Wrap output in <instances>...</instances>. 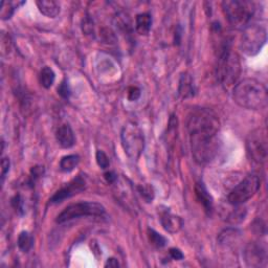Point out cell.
<instances>
[{
	"mask_svg": "<svg viewBox=\"0 0 268 268\" xmlns=\"http://www.w3.org/2000/svg\"><path fill=\"white\" fill-rule=\"evenodd\" d=\"M217 79L224 87L236 85L241 74V62L236 51L232 48L231 40H224L220 47L216 67Z\"/></svg>",
	"mask_w": 268,
	"mask_h": 268,
	"instance_id": "cell-3",
	"label": "cell"
},
{
	"mask_svg": "<svg viewBox=\"0 0 268 268\" xmlns=\"http://www.w3.org/2000/svg\"><path fill=\"white\" fill-rule=\"evenodd\" d=\"M244 217H245V213H243V210L237 209L236 213L234 212L231 216H229L228 221H231V222H233V223H236V222H239V221L243 220Z\"/></svg>",
	"mask_w": 268,
	"mask_h": 268,
	"instance_id": "cell-28",
	"label": "cell"
},
{
	"mask_svg": "<svg viewBox=\"0 0 268 268\" xmlns=\"http://www.w3.org/2000/svg\"><path fill=\"white\" fill-rule=\"evenodd\" d=\"M148 238H149L150 243L153 246H155L156 248H163L168 243L167 239L163 235H160L159 233H157L156 231H154V229H152V228L148 229Z\"/></svg>",
	"mask_w": 268,
	"mask_h": 268,
	"instance_id": "cell-21",
	"label": "cell"
},
{
	"mask_svg": "<svg viewBox=\"0 0 268 268\" xmlns=\"http://www.w3.org/2000/svg\"><path fill=\"white\" fill-rule=\"evenodd\" d=\"M122 146L127 156L138 160L145 149V137L142 129L134 123H127L121 132Z\"/></svg>",
	"mask_w": 268,
	"mask_h": 268,
	"instance_id": "cell-5",
	"label": "cell"
},
{
	"mask_svg": "<svg viewBox=\"0 0 268 268\" xmlns=\"http://www.w3.org/2000/svg\"><path fill=\"white\" fill-rule=\"evenodd\" d=\"M267 41L266 29L257 23H250L243 29L241 49L247 56L258 55Z\"/></svg>",
	"mask_w": 268,
	"mask_h": 268,
	"instance_id": "cell-7",
	"label": "cell"
},
{
	"mask_svg": "<svg viewBox=\"0 0 268 268\" xmlns=\"http://www.w3.org/2000/svg\"><path fill=\"white\" fill-rule=\"evenodd\" d=\"M233 99L241 108L247 110H262L268 103V92L266 86L252 78L243 79L234 87Z\"/></svg>",
	"mask_w": 268,
	"mask_h": 268,
	"instance_id": "cell-2",
	"label": "cell"
},
{
	"mask_svg": "<svg viewBox=\"0 0 268 268\" xmlns=\"http://www.w3.org/2000/svg\"><path fill=\"white\" fill-rule=\"evenodd\" d=\"M260 189V179L256 175H248L240 181L227 196L228 202L238 206L253 198Z\"/></svg>",
	"mask_w": 268,
	"mask_h": 268,
	"instance_id": "cell-9",
	"label": "cell"
},
{
	"mask_svg": "<svg viewBox=\"0 0 268 268\" xmlns=\"http://www.w3.org/2000/svg\"><path fill=\"white\" fill-rule=\"evenodd\" d=\"M9 171H10V159L7 157H4L2 160V178H3V181L5 180L7 174L9 173Z\"/></svg>",
	"mask_w": 268,
	"mask_h": 268,
	"instance_id": "cell-29",
	"label": "cell"
},
{
	"mask_svg": "<svg viewBox=\"0 0 268 268\" xmlns=\"http://www.w3.org/2000/svg\"><path fill=\"white\" fill-rule=\"evenodd\" d=\"M186 128L194 160L199 165L214 160L219 150L220 121L217 114L207 108L195 109L190 113Z\"/></svg>",
	"mask_w": 268,
	"mask_h": 268,
	"instance_id": "cell-1",
	"label": "cell"
},
{
	"mask_svg": "<svg viewBox=\"0 0 268 268\" xmlns=\"http://www.w3.org/2000/svg\"><path fill=\"white\" fill-rule=\"evenodd\" d=\"M36 5L40 13L48 18H56L60 14V6L53 0H39Z\"/></svg>",
	"mask_w": 268,
	"mask_h": 268,
	"instance_id": "cell-16",
	"label": "cell"
},
{
	"mask_svg": "<svg viewBox=\"0 0 268 268\" xmlns=\"http://www.w3.org/2000/svg\"><path fill=\"white\" fill-rule=\"evenodd\" d=\"M195 85L193 78L189 73H182L179 80V85H178V94L179 97L183 100L192 98L195 94Z\"/></svg>",
	"mask_w": 268,
	"mask_h": 268,
	"instance_id": "cell-15",
	"label": "cell"
},
{
	"mask_svg": "<svg viewBox=\"0 0 268 268\" xmlns=\"http://www.w3.org/2000/svg\"><path fill=\"white\" fill-rule=\"evenodd\" d=\"M104 177H105V179L107 180V182L108 183H114V182H116L117 180H118V175L116 174V173H114V172H112V171H109V172H106V173L104 174Z\"/></svg>",
	"mask_w": 268,
	"mask_h": 268,
	"instance_id": "cell-31",
	"label": "cell"
},
{
	"mask_svg": "<svg viewBox=\"0 0 268 268\" xmlns=\"http://www.w3.org/2000/svg\"><path fill=\"white\" fill-rule=\"evenodd\" d=\"M152 26V16L149 13L139 14L136 18V30L142 36H147Z\"/></svg>",
	"mask_w": 268,
	"mask_h": 268,
	"instance_id": "cell-17",
	"label": "cell"
},
{
	"mask_svg": "<svg viewBox=\"0 0 268 268\" xmlns=\"http://www.w3.org/2000/svg\"><path fill=\"white\" fill-rule=\"evenodd\" d=\"M55 80H56V74H55L53 70L48 66L43 67L42 70L40 71V75H39L40 84L44 88L48 89L52 86V84L55 83Z\"/></svg>",
	"mask_w": 268,
	"mask_h": 268,
	"instance_id": "cell-19",
	"label": "cell"
},
{
	"mask_svg": "<svg viewBox=\"0 0 268 268\" xmlns=\"http://www.w3.org/2000/svg\"><path fill=\"white\" fill-rule=\"evenodd\" d=\"M246 151L254 163L262 165L266 162L268 143L265 129L258 128L250 133L246 140Z\"/></svg>",
	"mask_w": 268,
	"mask_h": 268,
	"instance_id": "cell-8",
	"label": "cell"
},
{
	"mask_svg": "<svg viewBox=\"0 0 268 268\" xmlns=\"http://www.w3.org/2000/svg\"><path fill=\"white\" fill-rule=\"evenodd\" d=\"M141 89L137 86H131L129 87L128 89V99L131 101V102H134V101H138L140 98H141Z\"/></svg>",
	"mask_w": 268,
	"mask_h": 268,
	"instance_id": "cell-25",
	"label": "cell"
},
{
	"mask_svg": "<svg viewBox=\"0 0 268 268\" xmlns=\"http://www.w3.org/2000/svg\"><path fill=\"white\" fill-rule=\"evenodd\" d=\"M159 220L163 227L170 234L178 233L183 226L182 219L179 216L172 213L169 208L160 209Z\"/></svg>",
	"mask_w": 268,
	"mask_h": 268,
	"instance_id": "cell-12",
	"label": "cell"
},
{
	"mask_svg": "<svg viewBox=\"0 0 268 268\" xmlns=\"http://www.w3.org/2000/svg\"><path fill=\"white\" fill-rule=\"evenodd\" d=\"M95 159H97V163H98L100 168H102L104 170L109 168L110 162H109V158L104 151H102V150L97 151V154H95Z\"/></svg>",
	"mask_w": 268,
	"mask_h": 268,
	"instance_id": "cell-24",
	"label": "cell"
},
{
	"mask_svg": "<svg viewBox=\"0 0 268 268\" xmlns=\"http://www.w3.org/2000/svg\"><path fill=\"white\" fill-rule=\"evenodd\" d=\"M58 92L59 94L61 95L62 98L64 99H68L69 98V95H70V89H69V86H68V83L64 80L60 86L58 87Z\"/></svg>",
	"mask_w": 268,
	"mask_h": 268,
	"instance_id": "cell-26",
	"label": "cell"
},
{
	"mask_svg": "<svg viewBox=\"0 0 268 268\" xmlns=\"http://www.w3.org/2000/svg\"><path fill=\"white\" fill-rule=\"evenodd\" d=\"M85 187H86L85 180L81 176H78L73 178L68 183H66L60 190L57 191V192L51 196L49 201L51 203H61L66 199H69L75 195L80 194L85 190Z\"/></svg>",
	"mask_w": 268,
	"mask_h": 268,
	"instance_id": "cell-10",
	"label": "cell"
},
{
	"mask_svg": "<svg viewBox=\"0 0 268 268\" xmlns=\"http://www.w3.org/2000/svg\"><path fill=\"white\" fill-rule=\"evenodd\" d=\"M17 243L23 253H29L34 245V239L29 232H21L18 236Z\"/></svg>",
	"mask_w": 268,
	"mask_h": 268,
	"instance_id": "cell-20",
	"label": "cell"
},
{
	"mask_svg": "<svg viewBox=\"0 0 268 268\" xmlns=\"http://www.w3.org/2000/svg\"><path fill=\"white\" fill-rule=\"evenodd\" d=\"M80 163V157L75 154H71V155H66L64 157L61 158L60 160V170L64 173H69V172L73 171L76 167H78Z\"/></svg>",
	"mask_w": 268,
	"mask_h": 268,
	"instance_id": "cell-18",
	"label": "cell"
},
{
	"mask_svg": "<svg viewBox=\"0 0 268 268\" xmlns=\"http://www.w3.org/2000/svg\"><path fill=\"white\" fill-rule=\"evenodd\" d=\"M195 194L196 197L198 199V201L201 203V205L203 206L204 210L207 214H210L213 212V198L210 196V194L208 193V191L206 190L205 185L203 184V182L199 181L195 184Z\"/></svg>",
	"mask_w": 268,
	"mask_h": 268,
	"instance_id": "cell-14",
	"label": "cell"
},
{
	"mask_svg": "<svg viewBox=\"0 0 268 268\" xmlns=\"http://www.w3.org/2000/svg\"><path fill=\"white\" fill-rule=\"evenodd\" d=\"M222 10L229 24L237 29L250 24L255 13L254 4L242 0H226L222 3Z\"/></svg>",
	"mask_w": 268,
	"mask_h": 268,
	"instance_id": "cell-4",
	"label": "cell"
},
{
	"mask_svg": "<svg viewBox=\"0 0 268 268\" xmlns=\"http://www.w3.org/2000/svg\"><path fill=\"white\" fill-rule=\"evenodd\" d=\"M244 259L247 266L265 267L267 263L266 248L257 243L248 244L244 252Z\"/></svg>",
	"mask_w": 268,
	"mask_h": 268,
	"instance_id": "cell-11",
	"label": "cell"
},
{
	"mask_svg": "<svg viewBox=\"0 0 268 268\" xmlns=\"http://www.w3.org/2000/svg\"><path fill=\"white\" fill-rule=\"evenodd\" d=\"M12 204L16 210H18L20 214H23V200L20 196H15L12 200Z\"/></svg>",
	"mask_w": 268,
	"mask_h": 268,
	"instance_id": "cell-27",
	"label": "cell"
},
{
	"mask_svg": "<svg viewBox=\"0 0 268 268\" xmlns=\"http://www.w3.org/2000/svg\"><path fill=\"white\" fill-rule=\"evenodd\" d=\"M120 266V263L117 259L114 258H110L107 260L106 264H105V267H112V268H116V267H119Z\"/></svg>",
	"mask_w": 268,
	"mask_h": 268,
	"instance_id": "cell-32",
	"label": "cell"
},
{
	"mask_svg": "<svg viewBox=\"0 0 268 268\" xmlns=\"http://www.w3.org/2000/svg\"><path fill=\"white\" fill-rule=\"evenodd\" d=\"M56 139L60 147L64 149H69L75 144L73 131L71 127L67 124H64L58 128V130L56 132Z\"/></svg>",
	"mask_w": 268,
	"mask_h": 268,
	"instance_id": "cell-13",
	"label": "cell"
},
{
	"mask_svg": "<svg viewBox=\"0 0 268 268\" xmlns=\"http://www.w3.org/2000/svg\"><path fill=\"white\" fill-rule=\"evenodd\" d=\"M14 11H15V7L13 6L12 3L3 2L2 3V11H0L3 20H7V19H10L11 16L13 15Z\"/></svg>",
	"mask_w": 268,
	"mask_h": 268,
	"instance_id": "cell-23",
	"label": "cell"
},
{
	"mask_svg": "<svg viewBox=\"0 0 268 268\" xmlns=\"http://www.w3.org/2000/svg\"><path fill=\"white\" fill-rule=\"evenodd\" d=\"M169 254H170V257L173 260L179 261V260H182L184 258L182 252L180 250H178V248H171Z\"/></svg>",
	"mask_w": 268,
	"mask_h": 268,
	"instance_id": "cell-30",
	"label": "cell"
},
{
	"mask_svg": "<svg viewBox=\"0 0 268 268\" xmlns=\"http://www.w3.org/2000/svg\"><path fill=\"white\" fill-rule=\"evenodd\" d=\"M138 190H139V193L142 195V197L144 198L146 202H152L153 199H154L155 191H154V187H153L151 184L145 183V184L139 185Z\"/></svg>",
	"mask_w": 268,
	"mask_h": 268,
	"instance_id": "cell-22",
	"label": "cell"
},
{
	"mask_svg": "<svg viewBox=\"0 0 268 268\" xmlns=\"http://www.w3.org/2000/svg\"><path fill=\"white\" fill-rule=\"evenodd\" d=\"M105 215L106 209L101 203L84 201L66 206L57 217L56 221L57 223L62 224L81 217H103Z\"/></svg>",
	"mask_w": 268,
	"mask_h": 268,
	"instance_id": "cell-6",
	"label": "cell"
}]
</instances>
